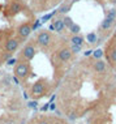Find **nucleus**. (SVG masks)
Listing matches in <instances>:
<instances>
[{
    "label": "nucleus",
    "mask_w": 116,
    "mask_h": 124,
    "mask_svg": "<svg viewBox=\"0 0 116 124\" xmlns=\"http://www.w3.org/2000/svg\"><path fill=\"white\" fill-rule=\"evenodd\" d=\"M30 65L28 62H20L14 68V76L16 78H21V80H26L30 76Z\"/></svg>",
    "instance_id": "nucleus-1"
},
{
    "label": "nucleus",
    "mask_w": 116,
    "mask_h": 124,
    "mask_svg": "<svg viewBox=\"0 0 116 124\" xmlns=\"http://www.w3.org/2000/svg\"><path fill=\"white\" fill-rule=\"evenodd\" d=\"M35 54H37V48L34 45H26L24 48L21 50L20 54V62H30L31 59H34Z\"/></svg>",
    "instance_id": "nucleus-2"
},
{
    "label": "nucleus",
    "mask_w": 116,
    "mask_h": 124,
    "mask_svg": "<svg viewBox=\"0 0 116 124\" xmlns=\"http://www.w3.org/2000/svg\"><path fill=\"white\" fill-rule=\"evenodd\" d=\"M46 86H47V82H46L44 80L43 78L38 80V81L31 86V90H30L31 95L35 97V98H41V97H43L44 93H46Z\"/></svg>",
    "instance_id": "nucleus-3"
},
{
    "label": "nucleus",
    "mask_w": 116,
    "mask_h": 124,
    "mask_svg": "<svg viewBox=\"0 0 116 124\" xmlns=\"http://www.w3.org/2000/svg\"><path fill=\"white\" fill-rule=\"evenodd\" d=\"M52 42V37L50 34V31L44 30V31H41L37 37V43L41 47H48Z\"/></svg>",
    "instance_id": "nucleus-4"
},
{
    "label": "nucleus",
    "mask_w": 116,
    "mask_h": 124,
    "mask_svg": "<svg viewBox=\"0 0 116 124\" xmlns=\"http://www.w3.org/2000/svg\"><path fill=\"white\" fill-rule=\"evenodd\" d=\"M31 25L29 24V22H24V24H21L18 26V29H17V34L18 37L21 39H26L29 35L31 34Z\"/></svg>",
    "instance_id": "nucleus-5"
},
{
    "label": "nucleus",
    "mask_w": 116,
    "mask_h": 124,
    "mask_svg": "<svg viewBox=\"0 0 116 124\" xmlns=\"http://www.w3.org/2000/svg\"><path fill=\"white\" fill-rule=\"evenodd\" d=\"M72 55H73V54H72L71 48H68V47H61L58 51V59L60 60L61 63L69 62V60L72 59Z\"/></svg>",
    "instance_id": "nucleus-6"
},
{
    "label": "nucleus",
    "mask_w": 116,
    "mask_h": 124,
    "mask_svg": "<svg viewBox=\"0 0 116 124\" xmlns=\"http://www.w3.org/2000/svg\"><path fill=\"white\" fill-rule=\"evenodd\" d=\"M18 46H20V41H18V39H16V38H9L8 41L5 42L4 48H5L7 52L12 54V52H14L18 48Z\"/></svg>",
    "instance_id": "nucleus-7"
},
{
    "label": "nucleus",
    "mask_w": 116,
    "mask_h": 124,
    "mask_svg": "<svg viewBox=\"0 0 116 124\" xmlns=\"http://www.w3.org/2000/svg\"><path fill=\"white\" fill-rule=\"evenodd\" d=\"M94 71L97 72V73H104L106 72V63L103 62V60H97V62L94 63Z\"/></svg>",
    "instance_id": "nucleus-8"
},
{
    "label": "nucleus",
    "mask_w": 116,
    "mask_h": 124,
    "mask_svg": "<svg viewBox=\"0 0 116 124\" xmlns=\"http://www.w3.org/2000/svg\"><path fill=\"white\" fill-rule=\"evenodd\" d=\"M52 25H54V30L56 33H63V30L65 29L64 22H63V18H58L52 21Z\"/></svg>",
    "instance_id": "nucleus-9"
},
{
    "label": "nucleus",
    "mask_w": 116,
    "mask_h": 124,
    "mask_svg": "<svg viewBox=\"0 0 116 124\" xmlns=\"http://www.w3.org/2000/svg\"><path fill=\"white\" fill-rule=\"evenodd\" d=\"M115 24V21H112L111 18H107L106 17L103 21H102V24H101V30L102 31H107V30H110L112 28V25Z\"/></svg>",
    "instance_id": "nucleus-10"
},
{
    "label": "nucleus",
    "mask_w": 116,
    "mask_h": 124,
    "mask_svg": "<svg viewBox=\"0 0 116 124\" xmlns=\"http://www.w3.org/2000/svg\"><path fill=\"white\" fill-rule=\"evenodd\" d=\"M71 42H72V45H74V46H80V47H82V46H84L85 39H84V37H81V35H78V34H74V35L71 38Z\"/></svg>",
    "instance_id": "nucleus-11"
},
{
    "label": "nucleus",
    "mask_w": 116,
    "mask_h": 124,
    "mask_svg": "<svg viewBox=\"0 0 116 124\" xmlns=\"http://www.w3.org/2000/svg\"><path fill=\"white\" fill-rule=\"evenodd\" d=\"M9 11H11L12 15H17L22 11V5L20 4L18 1H13L11 5H9Z\"/></svg>",
    "instance_id": "nucleus-12"
},
{
    "label": "nucleus",
    "mask_w": 116,
    "mask_h": 124,
    "mask_svg": "<svg viewBox=\"0 0 116 124\" xmlns=\"http://www.w3.org/2000/svg\"><path fill=\"white\" fill-rule=\"evenodd\" d=\"M106 17H107V18H111L112 21L116 22V8L108 9V12H107V15H106Z\"/></svg>",
    "instance_id": "nucleus-13"
},
{
    "label": "nucleus",
    "mask_w": 116,
    "mask_h": 124,
    "mask_svg": "<svg viewBox=\"0 0 116 124\" xmlns=\"http://www.w3.org/2000/svg\"><path fill=\"white\" fill-rule=\"evenodd\" d=\"M63 22H64V26H65L67 29H69L72 25L74 24V22H73V20H72L71 17H68V16H65V17L63 18Z\"/></svg>",
    "instance_id": "nucleus-14"
},
{
    "label": "nucleus",
    "mask_w": 116,
    "mask_h": 124,
    "mask_svg": "<svg viewBox=\"0 0 116 124\" xmlns=\"http://www.w3.org/2000/svg\"><path fill=\"white\" fill-rule=\"evenodd\" d=\"M86 41L89 43H95L97 42V33H90L86 35Z\"/></svg>",
    "instance_id": "nucleus-15"
},
{
    "label": "nucleus",
    "mask_w": 116,
    "mask_h": 124,
    "mask_svg": "<svg viewBox=\"0 0 116 124\" xmlns=\"http://www.w3.org/2000/svg\"><path fill=\"white\" fill-rule=\"evenodd\" d=\"M71 7H72V4H63L60 8L58 9V12H59V13H67V12H69Z\"/></svg>",
    "instance_id": "nucleus-16"
},
{
    "label": "nucleus",
    "mask_w": 116,
    "mask_h": 124,
    "mask_svg": "<svg viewBox=\"0 0 116 124\" xmlns=\"http://www.w3.org/2000/svg\"><path fill=\"white\" fill-rule=\"evenodd\" d=\"M110 58H111V62L116 64V46H114V47L110 50Z\"/></svg>",
    "instance_id": "nucleus-17"
},
{
    "label": "nucleus",
    "mask_w": 116,
    "mask_h": 124,
    "mask_svg": "<svg viewBox=\"0 0 116 124\" xmlns=\"http://www.w3.org/2000/svg\"><path fill=\"white\" fill-rule=\"evenodd\" d=\"M69 30H71V33H72V34L74 35V34H78V33H80V30H81V28H80L78 25L73 24V25L71 26V28H69Z\"/></svg>",
    "instance_id": "nucleus-18"
},
{
    "label": "nucleus",
    "mask_w": 116,
    "mask_h": 124,
    "mask_svg": "<svg viewBox=\"0 0 116 124\" xmlns=\"http://www.w3.org/2000/svg\"><path fill=\"white\" fill-rule=\"evenodd\" d=\"M93 55H94L95 59L99 60L102 56H103V51H102V50H95V51H93Z\"/></svg>",
    "instance_id": "nucleus-19"
},
{
    "label": "nucleus",
    "mask_w": 116,
    "mask_h": 124,
    "mask_svg": "<svg viewBox=\"0 0 116 124\" xmlns=\"http://www.w3.org/2000/svg\"><path fill=\"white\" fill-rule=\"evenodd\" d=\"M81 48H82V47H80V46H74V45H72L71 51H72V54H78L80 51H81Z\"/></svg>",
    "instance_id": "nucleus-20"
},
{
    "label": "nucleus",
    "mask_w": 116,
    "mask_h": 124,
    "mask_svg": "<svg viewBox=\"0 0 116 124\" xmlns=\"http://www.w3.org/2000/svg\"><path fill=\"white\" fill-rule=\"evenodd\" d=\"M16 62H17V59H8V62H7V64L8 65H13V64H16Z\"/></svg>",
    "instance_id": "nucleus-21"
},
{
    "label": "nucleus",
    "mask_w": 116,
    "mask_h": 124,
    "mask_svg": "<svg viewBox=\"0 0 116 124\" xmlns=\"http://www.w3.org/2000/svg\"><path fill=\"white\" fill-rule=\"evenodd\" d=\"M39 24H41V21H39V20H37V21H35V24L31 26V30H35V29H37L38 26H39Z\"/></svg>",
    "instance_id": "nucleus-22"
},
{
    "label": "nucleus",
    "mask_w": 116,
    "mask_h": 124,
    "mask_svg": "<svg viewBox=\"0 0 116 124\" xmlns=\"http://www.w3.org/2000/svg\"><path fill=\"white\" fill-rule=\"evenodd\" d=\"M38 124H50V122H48V120H44V119H43V120H41Z\"/></svg>",
    "instance_id": "nucleus-23"
},
{
    "label": "nucleus",
    "mask_w": 116,
    "mask_h": 124,
    "mask_svg": "<svg viewBox=\"0 0 116 124\" xmlns=\"http://www.w3.org/2000/svg\"><path fill=\"white\" fill-rule=\"evenodd\" d=\"M91 52H93L91 50H87V51L85 52V56H89V55H91Z\"/></svg>",
    "instance_id": "nucleus-24"
},
{
    "label": "nucleus",
    "mask_w": 116,
    "mask_h": 124,
    "mask_svg": "<svg viewBox=\"0 0 116 124\" xmlns=\"http://www.w3.org/2000/svg\"><path fill=\"white\" fill-rule=\"evenodd\" d=\"M52 124H64V123H63V122H54Z\"/></svg>",
    "instance_id": "nucleus-25"
},
{
    "label": "nucleus",
    "mask_w": 116,
    "mask_h": 124,
    "mask_svg": "<svg viewBox=\"0 0 116 124\" xmlns=\"http://www.w3.org/2000/svg\"><path fill=\"white\" fill-rule=\"evenodd\" d=\"M5 124H14V122H8V123H5Z\"/></svg>",
    "instance_id": "nucleus-26"
},
{
    "label": "nucleus",
    "mask_w": 116,
    "mask_h": 124,
    "mask_svg": "<svg viewBox=\"0 0 116 124\" xmlns=\"http://www.w3.org/2000/svg\"><path fill=\"white\" fill-rule=\"evenodd\" d=\"M73 1H80V0H73Z\"/></svg>",
    "instance_id": "nucleus-27"
}]
</instances>
